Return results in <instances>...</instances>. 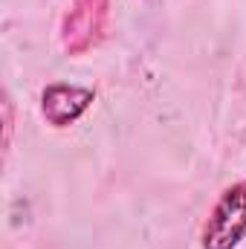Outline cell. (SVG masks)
Returning a JSON list of instances; mask_svg holds the SVG:
<instances>
[{"mask_svg":"<svg viewBox=\"0 0 246 249\" xmlns=\"http://www.w3.org/2000/svg\"><path fill=\"white\" fill-rule=\"evenodd\" d=\"M96 102V90L84 84H70V81H53L41 90V116L50 127L64 130L75 124Z\"/></svg>","mask_w":246,"mask_h":249,"instance_id":"cell-3","label":"cell"},{"mask_svg":"<svg viewBox=\"0 0 246 249\" xmlns=\"http://www.w3.org/2000/svg\"><path fill=\"white\" fill-rule=\"evenodd\" d=\"M3 113H6V136H3V148L9 151V142H12V102H9V96L3 99Z\"/></svg>","mask_w":246,"mask_h":249,"instance_id":"cell-4","label":"cell"},{"mask_svg":"<svg viewBox=\"0 0 246 249\" xmlns=\"http://www.w3.org/2000/svg\"><path fill=\"white\" fill-rule=\"evenodd\" d=\"M110 29V0H72L61 18V50L72 58L93 53Z\"/></svg>","mask_w":246,"mask_h":249,"instance_id":"cell-2","label":"cell"},{"mask_svg":"<svg viewBox=\"0 0 246 249\" xmlns=\"http://www.w3.org/2000/svg\"><path fill=\"white\" fill-rule=\"evenodd\" d=\"M246 241V177L226 186L200 229V249H238Z\"/></svg>","mask_w":246,"mask_h":249,"instance_id":"cell-1","label":"cell"}]
</instances>
